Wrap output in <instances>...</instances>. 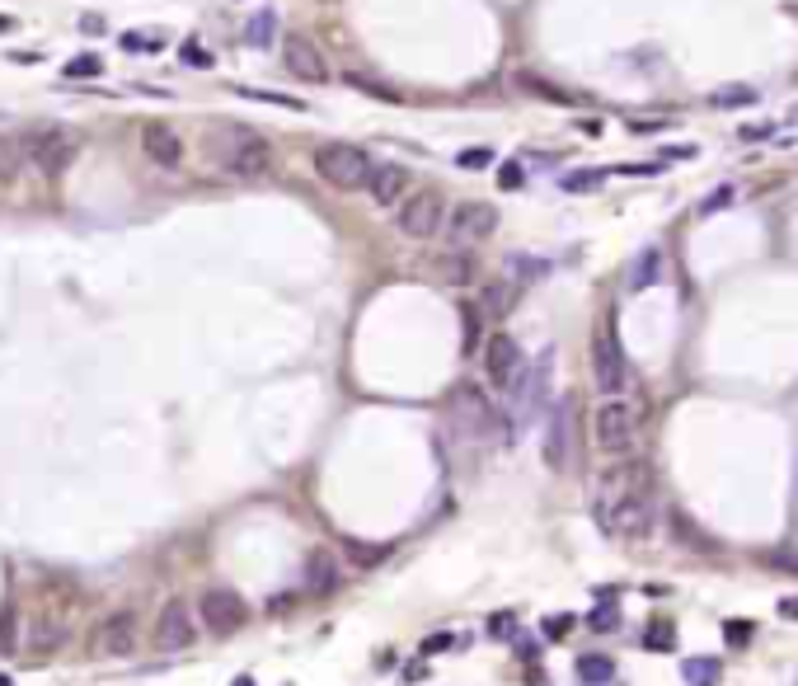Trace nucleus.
Instances as JSON below:
<instances>
[{
  "label": "nucleus",
  "mask_w": 798,
  "mask_h": 686,
  "mask_svg": "<svg viewBox=\"0 0 798 686\" xmlns=\"http://www.w3.org/2000/svg\"><path fill=\"white\" fill-rule=\"evenodd\" d=\"M653 475L639 461H620L597 480V499H592V513H597V527L611 536V541H648L658 531V508H653Z\"/></svg>",
  "instance_id": "nucleus-1"
},
{
  "label": "nucleus",
  "mask_w": 798,
  "mask_h": 686,
  "mask_svg": "<svg viewBox=\"0 0 798 686\" xmlns=\"http://www.w3.org/2000/svg\"><path fill=\"white\" fill-rule=\"evenodd\" d=\"M212 160L231 179H263V174L273 170V146L259 132H249V127H216Z\"/></svg>",
  "instance_id": "nucleus-2"
},
{
  "label": "nucleus",
  "mask_w": 798,
  "mask_h": 686,
  "mask_svg": "<svg viewBox=\"0 0 798 686\" xmlns=\"http://www.w3.org/2000/svg\"><path fill=\"white\" fill-rule=\"evenodd\" d=\"M592 442H597L601 456L611 461H630L634 447H639V409L615 395V400H601L597 414H592Z\"/></svg>",
  "instance_id": "nucleus-3"
},
{
  "label": "nucleus",
  "mask_w": 798,
  "mask_h": 686,
  "mask_svg": "<svg viewBox=\"0 0 798 686\" xmlns=\"http://www.w3.org/2000/svg\"><path fill=\"white\" fill-rule=\"evenodd\" d=\"M315 174L338 193H357L371 174V156L353 141H324L315 151Z\"/></svg>",
  "instance_id": "nucleus-4"
},
{
  "label": "nucleus",
  "mask_w": 798,
  "mask_h": 686,
  "mask_svg": "<svg viewBox=\"0 0 798 686\" xmlns=\"http://www.w3.org/2000/svg\"><path fill=\"white\" fill-rule=\"evenodd\" d=\"M19 146V160L24 165H33V170H43V174H62L71 160H76V137L66 132V127H29L24 137L15 141Z\"/></svg>",
  "instance_id": "nucleus-5"
},
{
  "label": "nucleus",
  "mask_w": 798,
  "mask_h": 686,
  "mask_svg": "<svg viewBox=\"0 0 798 686\" xmlns=\"http://www.w3.org/2000/svg\"><path fill=\"white\" fill-rule=\"evenodd\" d=\"M395 226L404 240H437L446 226V198L437 188H409V198L395 207Z\"/></svg>",
  "instance_id": "nucleus-6"
},
{
  "label": "nucleus",
  "mask_w": 798,
  "mask_h": 686,
  "mask_svg": "<svg viewBox=\"0 0 798 686\" xmlns=\"http://www.w3.org/2000/svg\"><path fill=\"white\" fill-rule=\"evenodd\" d=\"M498 207L493 203H479V198H465V203L446 207V226L442 235L451 240V250L461 245V250H470V245H479V240H489L493 231H498Z\"/></svg>",
  "instance_id": "nucleus-7"
},
{
  "label": "nucleus",
  "mask_w": 798,
  "mask_h": 686,
  "mask_svg": "<svg viewBox=\"0 0 798 686\" xmlns=\"http://www.w3.org/2000/svg\"><path fill=\"white\" fill-rule=\"evenodd\" d=\"M245 621H249L245 597L231 593V588H207V593L198 597V625L207 630V635H216V640L245 630Z\"/></svg>",
  "instance_id": "nucleus-8"
},
{
  "label": "nucleus",
  "mask_w": 798,
  "mask_h": 686,
  "mask_svg": "<svg viewBox=\"0 0 798 686\" xmlns=\"http://www.w3.org/2000/svg\"><path fill=\"white\" fill-rule=\"evenodd\" d=\"M592 381H597V390L606 400L630 390V362H625V348H620V339H615L611 329H601L597 339H592Z\"/></svg>",
  "instance_id": "nucleus-9"
},
{
  "label": "nucleus",
  "mask_w": 798,
  "mask_h": 686,
  "mask_svg": "<svg viewBox=\"0 0 798 686\" xmlns=\"http://www.w3.org/2000/svg\"><path fill=\"white\" fill-rule=\"evenodd\" d=\"M198 640V616L188 607V597H169L165 607L155 611V649L165 654H179Z\"/></svg>",
  "instance_id": "nucleus-10"
},
{
  "label": "nucleus",
  "mask_w": 798,
  "mask_h": 686,
  "mask_svg": "<svg viewBox=\"0 0 798 686\" xmlns=\"http://www.w3.org/2000/svg\"><path fill=\"white\" fill-rule=\"evenodd\" d=\"M90 640H94V654H104V658H118V654H132L137 649V611H108L104 621L90 630Z\"/></svg>",
  "instance_id": "nucleus-11"
},
{
  "label": "nucleus",
  "mask_w": 798,
  "mask_h": 686,
  "mask_svg": "<svg viewBox=\"0 0 798 686\" xmlns=\"http://www.w3.org/2000/svg\"><path fill=\"white\" fill-rule=\"evenodd\" d=\"M367 198L376 207H399L404 198H409V188H414V179H409V170L404 165H395V160H371V174H367Z\"/></svg>",
  "instance_id": "nucleus-12"
},
{
  "label": "nucleus",
  "mask_w": 798,
  "mask_h": 686,
  "mask_svg": "<svg viewBox=\"0 0 798 686\" xmlns=\"http://www.w3.org/2000/svg\"><path fill=\"white\" fill-rule=\"evenodd\" d=\"M526 358H522V343L512 339V334H493L489 343H484V372H489V381L498 390H507L517 376H522Z\"/></svg>",
  "instance_id": "nucleus-13"
},
{
  "label": "nucleus",
  "mask_w": 798,
  "mask_h": 686,
  "mask_svg": "<svg viewBox=\"0 0 798 686\" xmlns=\"http://www.w3.org/2000/svg\"><path fill=\"white\" fill-rule=\"evenodd\" d=\"M141 151H146V156H151L160 170H179V165H184L188 146H184V137H179L169 123H146V127H141Z\"/></svg>",
  "instance_id": "nucleus-14"
},
{
  "label": "nucleus",
  "mask_w": 798,
  "mask_h": 686,
  "mask_svg": "<svg viewBox=\"0 0 798 686\" xmlns=\"http://www.w3.org/2000/svg\"><path fill=\"white\" fill-rule=\"evenodd\" d=\"M287 71L301 80H310V85H324L329 80V62H324V52L310 38H301V33H292L287 38Z\"/></svg>",
  "instance_id": "nucleus-15"
},
{
  "label": "nucleus",
  "mask_w": 798,
  "mask_h": 686,
  "mask_svg": "<svg viewBox=\"0 0 798 686\" xmlns=\"http://www.w3.org/2000/svg\"><path fill=\"white\" fill-rule=\"evenodd\" d=\"M301 578H306L310 597H329L338 588V578H343V564H338L334 550L320 546V550H310V555H306V574H301Z\"/></svg>",
  "instance_id": "nucleus-16"
},
{
  "label": "nucleus",
  "mask_w": 798,
  "mask_h": 686,
  "mask_svg": "<svg viewBox=\"0 0 798 686\" xmlns=\"http://www.w3.org/2000/svg\"><path fill=\"white\" fill-rule=\"evenodd\" d=\"M456 414H461V419L470 423L475 433H493V428H498V414H493L489 395H484L479 386H470V381H465V386H456Z\"/></svg>",
  "instance_id": "nucleus-17"
},
{
  "label": "nucleus",
  "mask_w": 798,
  "mask_h": 686,
  "mask_svg": "<svg viewBox=\"0 0 798 686\" xmlns=\"http://www.w3.org/2000/svg\"><path fill=\"white\" fill-rule=\"evenodd\" d=\"M545 461H550V470H564L568 466V405H559L550 414V433H545Z\"/></svg>",
  "instance_id": "nucleus-18"
},
{
  "label": "nucleus",
  "mask_w": 798,
  "mask_h": 686,
  "mask_svg": "<svg viewBox=\"0 0 798 686\" xmlns=\"http://www.w3.org/2000/svg\"><path fill=\"white\" fill-rule=\"evenodd\" d=\"M343 555H348V564H357V569H376V564L390 560V546H381V541H357V536H343Z\"/></svg>",
  "instance_id": "nucleus-19"
},
{
  "label": "nucleus",
  "mask_w": 798,
  "mask_h": 686,
  "mask_svg": "<svg viewBox=\"0 0 798 686\" xmlns=\"http://www.w3.org/2000/svg\"><path fill=\"white\" fill-rule=\"evenodd\" d=\"M681 677H686V686H719L723 663L719 658H686V663H681Z\"/></svg>",
  "instance_id": "nucleus-20"
},
{
  "label": "nucleus",
  "mask_w": 798,
  "mask_h": 686,
  "mask_svg": "<svg viewBox=\"0 0 798 686\" xmlns=\"http://www.w3.org/2000/svg\"><path fill=\"white\" fill-rule=\"evenodd\" d=\"M578 677L592 682V686H601V682H611V677H615V663L606 654H583V658H578Z\"/></svg>",
  "instance_id": "nucleus-21"
},
{
  "label": "nucleus",
  "mask_w": 798,
  "mask_h": 686,
  "mask_svg": "<svg viewBox=\"0 0 798 686\" xmlns=\"http://www.w3.org/2000/svg\"><path fill=\"white\" fill-rule=\"evenodd\" d=\"M273 33H277V15H268V10H259V15L245 19V43L268 47V43H273Z\"/></svg>",
  "instance_id": "nucleus-22"
},
{
  "label": "nucleus",
  "mask_w": 798,
  "mask_h": 686,
  "mask_svg": "<svg viewBox=\"0 0 798 686\" xmlns=\"http://www.w3.org/2000/svg\"><path fill=\"white\" fill-rule=\"evenodd\" d=\"M658 273H662V250H644L639 254V264H634V273H630V287H653Z\"/></svg>",
  "instance_id": "nucleus-23"
},
{
  "label": "nucleus",
  "mask_w": 798,
  "mask_h": 686,
  "mask_svg": "<svg viewBox=\"0 0 798 686\" xmlns=\"http://www.w3.org/2000/svg\"><path fill=\"white\" fill-rule=\"evenodd\" d=\"M123 47L127 52H160V47H165V38H160V33H123Z\"/></svg>",
  "instance_id": "nucleus-24"
},
{
  "label": "nucleus",
  "mask_w": 798,
  "mask_h": 686,
  "mask_svg": "<svg viewBox=\"0 0 798 686\" xmlns=\"http://www.w3.org/2000/svg\"><path fill=\"white\" fill-rule=\"evenodd\" d=\"M19 165H24V160H19V146L10 137H0V179H15Z\"/></svg>",
  "instance_id": "nucleus-25"
},
{
  "label": "nucleus",
  "mask_w": 798,
  "mask_h": 686,
  "mask_svg": "<svg viewBox=\"0 0 798 686\" xmlns=\"http://www.w3.org/2000/svg\"><path fill=\"white\" fill-rule=\"evenodd\" d=\"M714 104H719V109H733V104H756V90H752V85H733V90L714 94Z\"/></svg>",
  "instance_id": "nucleus-26"
},
{
  "label": "nucleus",
  "mask_w": 798,
  "mask_h": 686,
  "mask_svg": "<svg viewBox=\"0 0 798 686\" xmlns=\"http://www.w3.org/2000/svg\"><path fill=\"white\" fill-rule=\"evenodd\" d=\"M601 179H606V170H578V174H568L564 188L568 193H587V188H597Z\"/></svg>",
  "instance_id": "nucleus-27"
},
{
  "label": "nucleus",
  "mask_w": 798,
  "mask_h": 686,
  "mask_svg": "<svg viewBox=\"0 0 798 686\" xmlns=\"http://www.w3.org/2000/svg\"><path fill=\"white\" fill-rule=\"evenodd\" d=\"M446 264V282H470L475 278V264L465 259V254H451V259H442Z\"/></svg>",
  "instance_id": "nucleus-28"
},
{
  "label": "nucleus",
  "mask_w": 798,
  "mask_h": 686,
  "mask_svg": "<svg viewBox=\"0 0 798 686\" xmlns=\"http://www.w3.org/2000/svg\"><path fill=\"white\" fill-rule=\"evenodd\" d=\"M456 165H461V170H484V165H493V151H489V146L461 151V156H456Z\"/></svg>",
  "instance_id": "nucleus-29"
},
{
  "label": "nucleus",
  "mask_w": 798,
  "mask_h": 686,
  "mask_svg": "<svg viewBox=\"0 0 798 686\" xmlns=\"http://www.w3.org/2000/svg\"><path fill=\"white\" fill-rule=\"evenodd\" d=\"M507 297H512V292H507L503 282H498V287H489V292H484V311H489V315H503L507 306H512Z\"/></svg>",
  "instance_id": "nucleus-30"
},
{
  "label": "nucleus",
  "mask_w": 798,
  "mask_h": 686,
  "mask_svg": "<svg viewBox=\"0 0 798 686\" xmlns=\"http://www.w3.org/2000/svg\"><path fill=\"white\" fill-rule=\"evenodd\" d=\"M179 57H184V66H212V52H207L202 43H193V38L179 47Z\"/></svg>",
  "instance_id": "nucleus-31"
},
{
  "label": "nucleus",
  "mask_w": 798,
  "mask_h": 686,
  "mask_svg": "<svg viewBox=\"0 0 798 686\" xmlns=\"http://www.w3.org/2000/svg\"><path fill=\"white\" fill-rule=\"evenodd\" d=\"M99 71H104L99 57H71V62H66V76H99Z\"/></svg>",
  "instance_id": "nucleus-32"
},
{
  "label": "nucleus",
  "mask_w": 798,
  "mask_h": 686,
  "mask_svg": "<svg viewBox=\"0 0 798 686\" xmlns=\"http://www.w3.org/2000/svg\"><path fill=\"white\" fill-rule=\"evenodd\" d=\"M728 203H733V188L723 184L719 193H709L705 203H700V217H709V212H719V207H728Z\"/></svg>",
  "instance_id": "nucleus-33"
},
{
  "label": "nucleus",
  "mask_w": 798,
  "mask_h": 686,
  "mask_svg": "<svg viewBox=\"0 0 798 686\" xmlns=\"http://www.w3.org/2000/svg\"><path fill=\"white\" fill-rule=\"evenodd\" d=\"M475 343H479V315L465 311V348H475Z\"/></svg>",
  "instance_id": "nucleus-34"
},
{
  "label": "nucleus",
  "mask_w": 798,
  "mask_h": 686,
  "mask_svg": "<svg viewBox=\"0 0 798 686\" xmlns=\"http://www.w3.org/2000/svg\"><path fill=\"white\" fill-rule=\"evenodd\" d=\"M522 184V170L517 165H503V188H517Z\"/></svg>",
  "instance_id": "nucleus-35"
},
{
  "label": "nucleus",
  "mask_w": 798,
  "mask_h": 686,
  "mask_svg": "<svg viewBox=\"0 0 798 686\" xmlns=\"http://www.w3.org/2000/svg\"><path fill=\"white\" fill-rule=\"evenodd\" d=\"M442 649H451V635H432V640H428V654H442Z\"/></svg>",
  "instance_id": "nucleus-36"
},
{
  "label": "nucleus",
  "mask_w": 798,
  "mask_h": 686,
  "mask_svg": "<svg viewBox=\"0 0 798 686\" xmlns=\"http://www.w3.org/2000/svg\"><path fill=\"white\" fill-rule=\"evenodd\" d=\"M568 625H573V621H568V616H554V621H545V630H550V635H564Z\"/></svg>",
  "instance_id": "nucleus-37"
},
{
  "label": "nucleus",
  "mask_w": 798,
  "mask_h": 686,
  "mask_svg": "<svg viewBox=\"0 0 798 686\" xmlns=\"http://www.w3.org/2000/svg\"><path fill=\"white\" fill-rule=\"evenodd\" d=\"M80 29H85V33H99V29H104V19H94V15H85V19H80Z\"/></svg>",
  "instance_id": "nucleus-38"
},
{
  "label": "nucleus",
  "mask_w": 798,
  "mask_h": 686,
  "mask_svg": "<svg viewBox=\"0 0 798 686\" xmlns=\"http://www.w3.org/2000/svg\"><path fill=\"white\" fill-rule=\"evenodd\" d=\"M780 611H784V616H789V621H798V597H789V602H784Z\"/></svg>",
  "instance_id": "nucleus-39"
},
{
  "label": "nucleus",
  "mask_w": 798,
  "mask_h": 686,
  "mask_svg": "<svg viewBox=\"0 0 798 686\" xmlns=\"http://www.w3.org/2000/svg\"><path fill=\"white\" fill-rule=\"evenodd\" d=\"M5 29H15V19H10V15H0V33H5Z\"/></svg>",
  "instance_id": "nucleus-40"
},
{
  "label": "nucleus",
  "mask_w": 798,
  "mask_h": 686,
  "mask_svg": "<svg viewBox=\"0 0 798 686\" xmlns=\"http://www.w3.org/2000/svg\"><path fill=\"white\" fill-rule=\"evenodd\" d=\"M0 686H15V682H10V677H0Z\"/></svg>",
  "instance_id": "nucleus-41"
}]
</instances>
